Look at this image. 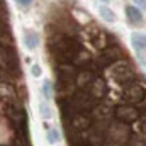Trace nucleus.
I'll list each match as a JSON object with an SVG mask.
<instances>
[{
  "label": "nucleus",
  "mask_w": 146,
  "mask_h": 146,
  "mask_svg": "<svg viewBox=\"0 0 146 146\" xmlns=\"http://www.w3.org/2000/svg\"><path fill=\"white\" fill-rule=\"evenodd\" d=\"M0 70L7 75L17 76L21 73V65L17 60V54L7 48H0Z\"/></svg>",
  "instance_id": "f257e3e1"
},
{
  "label": "nucleus",
  "mask_w": 146,
  "mask_h": 146,
  "mask_svg": "<svg viewBox=\"0 0 146 146\" xmlns=\"http://www.w3.org/2000/svg\"><path fill=\"white\" fill-rule=\"evenodd\" d=\"M106 138H109L112 143L115 145H124L129 141L131 138V131H129V126L127 124H122V122H112L107 126V131H106Z\"/></svg>",
  "instance_id": "f03ea898"
},
{
  "label": "nucleus",
  "mask_w": 146,
  "mask_h": 146,
  "mask_svg": "<svg viewBox=\"0 0 146 146\" xmlns=\"http://www.w3.org/2000/svg\"><path fill=\"white\" fill-rule=\"evenodd\" d=\"M112 78L119 83H131V80L134 78V72L127 63H114L112 66Z\"/></svg>",
  "instance_id": "7ed1b4c3"
},
{
  "label": "nucleus",
  "mask_w": 146,
  "mask_h": 146,
  "mask_svg": "<svg viewBox=\"0 0 146 146\" xmlns=\"http://www.w3.org/2000/svg\"><path fill=\"white\" fill-rule=\"evenodd\" d=\"M92 117L88 114H73L68 119V131H88V127L92 126Z\"/></svg>",
  "instance_id": "20e7f679"
},
{
  "label": "nucleus",
  "mask_w": 146,
  "mask_h": 146,
  "mask_svg": "<svg viewBox=\"0 0 146 146\" xmlns=\"http://www.w3.org/2000/svg\"><path fill=\"white\" fill-rule=\"evenodd\" d=\"M114 115H115V119L119 122L127 124V126L133 124V122H136L139 119V112L134 107H131V106H121V107H117L115 112H114Z\"/></svg>",
  "instance_id": "39448f33"
},
{
  "label": "nucleus",
  "mask_w": 146,
  "mask_h": 146,
  "mask_svg": "<svg viewBox=\"0 0 146 146\" xmlns=\"http://www.w3.org/2000/svg\"><path fill=\"white\" fill-rule=\"evenodd\" d=\"M131 44L138 54V60L141 65H145V49H146V37L143 33H133L131 34Z\"/></svg>",
  "instance_id": "423d86ee"
},
{
  "label": "nucleus",
  "mask_w": 146,
  "mask_h": 146,
  "mask_svg": "<svg viewBox=\"0 0 146 146\" xmlns=\"http://www.w3.org/2000/svg\"><path fill=\"white\" fill-rule=\"evenodd\" d=\"M88 90H90V95H92L95 100H100V99L106 97V94H107V87H106V83H104L100 78H94V82L88 85Z\"/></svg>",
  "instance_id": "0eeeda50"
},
{
  "label": "nucleus",
  "mask_w": 146,
  "mask_h": 146,
  "mask_svg": "<svg viewBox=\"0 0 146 146\" xmlns=\"http://www.w3.org/2000/svg\"><path fill=\"white\" fill-rule=\"evenodd\" d=\"M124 95H126V100H129V102H139V100H143V97H145V90H143V87H139V85L129 83Z\"/></svg>",
  "instance_id": "6e6552de"
},
{
  "label": "nucleus",
  "mask_w": 146,
  "mask_h": 146,
  "mask_svg": "<svg viewBox=\"0 0 146 146\" xmlns=\"http://www.w3.org/2000/svg\"><path fill=\"white\" fill-rule=\"evenodd\" d=\"M22 39H24V46L27 49H31V51H34L39 46V42H41V37L34 29H26L24 34H22Z\"/></svg>",
  "instance_id": "1a4fd4ad"
},
{
  "label": "nucleus",
  "mask_w": 146,
  "mask_h": 146,
  "mask_svg": "<svg viewBox=\"0 0 146 146\" xmlns=\"http://www.w3.org/2000/svg\"><path fill=\"white\" fill-rule=\"evenodd\" d=\"M94 78H95L94 72H90V70H82V72H78L75 75V83L78 85V88H88V85L94 82Z\"/></svg>",
  "instance_id": "9d476101"
},
{
  "label": "nucleus",
  "mask_w": 146,
  "mask_h": 146,
  "mask_svg": "<svg viewBox=\"0 0 146 146\" xmlns=\"http://www.w3.org/2000/svg\"><path fill=\"white\" fill-rule=\"evenodd\" d=\"M92 112V121L95 119V122H100V121H109L110 117H112V110L109 109V107H104V106H95L94 109L90 110Z\"/></svg>",
  "instance_id": "9b49d317"
},
{
  "label": "nucleus",
  "mask_w": 146,
  "mask_h": 146,
  "mask_svg": "<svg viewBox=\"0 0 146 146\" xmlns=\"http://www.w3.org/2000/svg\"><path fill=\"white\" fill-rule=\"evenodd\" d=\"M126 15H127V19H129L131 24H134V26L143 24V12H141L138 7H134V5H126Z\"/></svg>",
  "instance_id": "f8f14e48"
},
{
  "label": "nucleus",
  "mask_w": 146,
  "mask_h": 146,
  "mask_svg": "<svg viewBox=\"0 0 146 146\" xmlns=\"http://www.w3.org/2000/svg\"><path fill=\"white\" fill-rule=\"evenodd\" d=\"M99 14L102 15V19L106 22H115V14H114V10L109 9L107 5H100L99 7Z\"/></svg>",
  "instance_id": "ddd939ff"
},
{
  "label": "nucleus",
  "mask_w": 146,
  "mask_h": 146,
  "mask_svg": "<svg viewBox=\"0 0 146 146\" xmlns=\"http://www.w3.org/2000/svg\"><path fill=\"white\" fill-rule=\"evenodd\" d=\"M41 90H42V95H44V99H46V100L53 99V85H51V82H49V80H44V83H42Z\"/></svg>",
  "instance_id": "4468645a"
},
{
  "label": "nucleus",
  "mask_w": 146,
  "mask_h": 146,
  "mask_svg": "<svg viewBox=\"0 0 146 146\" xmlns=\"http://www.w3.org/2000/svg\"><path fill=\"white\" fill-rule=\"evenodd\" d=\"M58 141H60V133H58V129L49 127V129H48V143H49V145H56Z\"/></svg>",
  "instance_id": "2eb2a0df"
},
{
  "label": "nucleus",
  "mask_w": 146,
  "mask_h": 146,
  "mask_svg": "<svg viewBox=\"0 0 146 146\" xmlns=\"http://www.w3.org/2000/svg\"><path fill=\"white\" fill-rule=\"evenodd\" d=\"M39 114L44 117V119H49L51 115H53V112H51V107L44 102V100H41L39 102Z\"/></svg>",
  "instance_id": "dca6fc26"
},
{
  "label": "nucleus",
  "mask_w": 146,
  "mask_h": 146,
  "mask_svg": "<svg viewBox=\"0 0 146 146\" xmlns=\"http://www.w3.org/2000/svg\"><path fill=\"white\" fill-rule=\"evenodd\" d=\"M129 146H145V138H129Z\"/></svg>",
  "instance_id": "f3484780"
},
{
  "label": "nucleus",
  "mask_w": 146,
  "mask_h": 146,
  "mask_svg": "<svg viewBox=\"0 0 146 146\" xmlns=\"http://www.w3.org/2000/svg\"><path fill=\"white\" fill-rule=\"evenodd\" d=\"M31 73H33V76H36V78H39V76H41V66H39V65H37V63H34V65H33V66H31Z\"/></svg>",
  "instance_id": "a211bd4d"
},
{
  "label": "nucleus",
  "mask_w": 146,
  "mask_h": 146,
  "mask_svg": "<svg viewBox=\"0 0 146 146\" xmlns=\"http://www.w3.org/2000/svg\"><path fill=\"white\" fill-rule=\"evenodd\" d=\"M19 3H21L22 7H29V5L33 3V0H19Z\"/></svg>",
  "instance_id": "6ab92c4d"
},
{
  "label": "nucleus",
  "mask_w": 146,
  "mask_h": 146,
  "mask_svg": "<svg viewBox=\"0 0 146 146\" xmlns=\"http://www.w3.org/2000/svg\"><path fill=\"white\" fill-rule=\"evenodd\" d=\"M134 2H138V3H139L141 7H145V0H134Z\"/></svg>",
  "instance_id": "aec40b11"
},
{
  "label": "nucleus",
  "mask_w": 146,
  "mask_h": 146,
  "mask_svg": "<svg viewBox=\"0 0 146 146\" xmlns=\"http://www.w3.org/2000/svg\"><path fill=\"white\" fill-rule=\"evenodd\" d=\"M100 2H107V0H100Z\"/></svg>",
  "instance_id": "412c9836"
}]
</instances>
